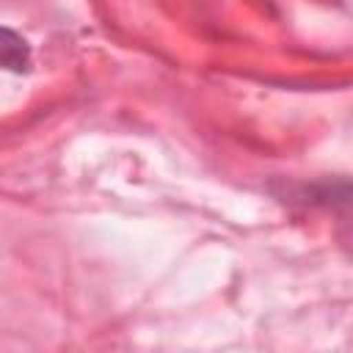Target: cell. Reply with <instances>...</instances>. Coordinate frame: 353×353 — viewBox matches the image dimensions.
Returning a JSON list of instances; mask_svg holds the SVG:
<instances>
[{
    "label": "cell",
    "instance_id": "obj_1",
    "mask_svg": "<svg viewBox=\"0 0 353 353\" xmlns=\"http://www.w3.org/2000/svg\"><path fill=\"white\" fill-rule=\"evenodd\" d=\"M33 66V52L30 44L11 28L0 25V69L3 72H14V74H25Z\"/></svg>",
    "mask_w": 353,
    "mask_h": 353
}]
</instances>
